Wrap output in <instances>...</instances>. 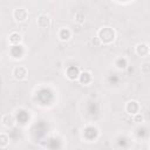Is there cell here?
Returning a JSON list of instances; mask_svg holds the SVG:
<instances>
[{
    "label": "cell",
    "instance_id": "obj_5",
    "mask_svg": "<svg viewBox=\"0 0 150 150\" xmlns=\"http://www.w3.org/2000/svg\"><path fill=\"white\" fill-rule=\"evenodd\" d=\"M13 16H14V19H15L16 21L21 22V21H25V20L27 19V16H28V12H27L25 8L20 7V8L14 9V12H13Z\"/></svg>",
    "mask_w": 150,
    "mask_h": 150
},
{
    "label": "cell",
    "instance_id": "obj_10",
    "mask_svg": "<svg viewBox=\"0 0 150 150\" xmlns=\"http://www.w3.org/2000/svg\"><path fill=\"white\" fill-rule=\"evenodd\" d=\"M59 39L61 41H68L70 38H71V32L69 28H61L59 30Z\"/></svg>",
    "mask_w": 150,
    "mask_h": 150
},
{
    "label": "cell",
    "instance_id": "obj_3",
    "mask_svg": "<svg viewBox=\"0 0 150 150\" xmlns=\"http://www.w3.org/2000/svg\"><path fill=\"white\" fill-rule=\"evenodd\" d=\"M36 23H38V26H39L40 28L46 29V28H48V27L50 26V18H49L47 14H41V15L38 16Z\"/></svg>",
    "mask_w": 150,
    "mask_h": 150
},
{
    "label": "cell",
    "instance_id": "obj_7",
    "mask_svg": "<svg viewBox=\"0 0 150 150\" xmlns=\"http://www.w3.org/2000/svg\"><path fill=\"white\" fill-rule=\"evenodd\" d=\"M66 74H67V77H68L69 80L74 81V80H76V79H79V75H80V70H79V68H77V67H74V66H71V67H69V68L67 69Z\"/></svg>",
    "mask_w": 150,
    "mask_h": 150
},
{
    "label": "cell",
    "instance_id": "obj_1",
    "mask_svg": "<svg viewBox=\"0 0 150 150\" xmlns=\"http://www.w3.org/2000/svg\"><path fill=\"white\" fill-rule=\"evenodd\" d=\"M97 36L100 39V41L103 43V45H109L111 43L115 38H116V33L112 28L110 27H102L98 32H97Z\"/></svg>",
    "mask_w": 150,
    "mask_h": 150
},
{
    "label": "cell",
    "instance_id": "obj_2",
    "mask_svg": "<svg viewBox=\"0 0 150 150\" xmlns=\"http://www.w3.org/2000/svg\"><path fill=\"white\" fill-rule=\"evenodd\" d=\"M125 111L129 114V115H137L139 112V103L135 100H130L129 102H127L125 104Z\"/></svg>",
    "mask_w": 150,
    "mask_h": 150
},
{
    "label": "cell",
    "instance_id": "obj_8",
    "mask_svg": "<svg viewBox=\"0 0 150 150\" xmlns=\"http://www.w3.org/2000/svg\"><path fill=\"white\" fill-rule=\"evenodd\" d=\"M136 54L139 56H146L149 54V46L148 43H138L136 46Z\"/></svg>",
    "mask_w": 150,
    "mask_h": 150
},
{
    "label": "cell",
    "instance_id": "obj_13",
    "mask_svg": "<svg viewBox=\"0 0 150 150\" xmlns=\"http://www.w3.org/2000/svg\"><path fill=\"white\" fill-rule=\"evenodd\" d=\"M9 143V138L6 134H0V148H6Z\"/></svg>",
    "mask_w": 150,
    "mask_h": 150
},
{
    "label": "cell",
    "instance_id": "obj_14",
    "mask_svg": "<svg viewBox=\"0 0 150 150\" xmlns=\"http://www.w3.org/2000/svg\"><path fill=\"white\" fill-rule=\"evenodd\" d=\"M84 14L83 13H76L75 14V21L77 22V23H83L84 22Z\"/></svg>",
    "mask_w": 150,
    "mask_h": 150
},
{
    "label": "cell",
    "instance_id": "obj_6",
    "mask_svg": "<svg viewBox=\"0 0 150 150\" xmlns=\"http://www.w3.org/2000/svg\"><path fill=\"white\" fill-rule=\"evenodd\" d=\"M1 123L6 128H12L15 124V118H14V116L12 114H5L1 117Z\"/></svg>",
    "mask_w": 150,
    "mask_h": 150
},
{
    "label": "cell",
    "instance_id": "obj_16",
    "mask_svg": "<svg viewBox=\"0 0 150 150\" xmlns=\"http://www.w3.org/2000/svg\"><path fill=\"white\" fill-rule=\"evenodd\" d=\"M135 121H137V122H138V121H142V116H139L138 114L135 115Z\"/></svg>",
    "mask_w": 150,
    "mask_h": 150
},
{
    "label": "cell",
    "instance_id": "obj_4",
    "mask_svg": "<svg viewBox=\"0 0 150 150\" xmlns=\"http://www.w3.org/2000/svg\"><path fill=\"white\" fill-rule=\"evenodd\" d=\"M13 75L16 80H25L28 75V71L26 69V67L23 66H19V67H15L14 70H13Z\"/></svg>",
    "mask_w": 150,
    "mask_h": 150
},
{
    "label": "cell",
    "instance_id": "obj_12",
    "mask_svg": "<svg viewBox=\"0 0 150 150\" xmlns=\"http://www.w3.org/2000/svg\"><path fill=\"white\" fill-rule=\"evenodd\" d=\"M9 42H11L12 45H18V43H20V42H21V35H20L19 33H16V32L11 33V35H9Z\"/></svg>",
    "mask_w": 150,
    "mask_h": 150
},
{
    "label": "cell",
    "instance_id": "obj_9",
    "mask_svg": "<svg viewBox=\"0 0 150 150\" xmlns=\"http://www.w3.org/2000/svg\"><path fill=\"white\" fill-rule=\"evenodd\" d=\"M79 80L82 84H89L93 81V75L89 71H83V73H80Z\"/></svg>",
    "mask_w": 150,
    "mask_h": 150
},
{
    "label": "cell",
    "instance_id": "obj_15",
    "mask_svg": "<svg viewBox=\"0 0 150 150\" xmlns=\"http://www.w3.org/2000/svg\"><path fill=\"white\" fill-rule=\"evenodd\" d=\"M142 71L145 73V74L149 73V63H144V64H143V67H142Z\"/></svg>",
    "mask_w": 150,
    "mask_h": 150
},
{
    "label": "cell",
    "instance_id": "obj_11",
    "mask_svg": "<svg viewBox=\"0 0 150 150\" xmlns=\"http://www.w3.org/2000/svg\"><path fill=\"white\" fill-rule=\"evenodd\" d=\"M115 66H116V68L120 69V70L125 69L127 66H128V61H127L125 57H118V59L115 61Z\"/></svg>",
    "mask_w": 150,
    "mask_h": 150
}]
</instances>
